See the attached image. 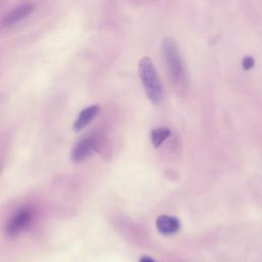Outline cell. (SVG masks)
<instances>
[{
	"instance_id": "obj_1",
	"label": "cell",
	"mask_w": 262,
	"mask_h": 262,
	"mask_svg": "<svg viewBox=\"0 0 262 262\" xmlns=\"http://www.w3.org/2000/svg\"><path fill=\"white\" fill-rule=\"evenodd\" d=\"M162 54L168 73L174 85L183 88L187 84V72L180 51L171 38H165L162 42Z\"/></svg>"
},
{
	"instance_id": "obj_2",
	"label": "cell",
	"mask_w": 262,
	"mask_h": 262,
	"mask_svg": "<svg viewBox=\"0 0 262 262\" xmlns=\"http://www.w3.org/2000/svg\"><path fill=\"white\" fill-rule=\"evenodd\" d=\"M138 74L148 99L155 104L160 103L163 98V87L154 62L149 57L145 56L140 59Z\"/></svg>"
},
{
	"instance_id": "obj_3",
	"label": "cell",
	"mask_w": 262,
	"mask_h": 262,
	"mask_svg": "<svg viewBox=\"0 0 262 262\" xmlns=\"http://www.w3.org/2000/svg\"><path fill=\"white\" fill-rule=\"evenodd\" d=\"M34 212L30 208L19 209L7 222L5 232L9 236H14L25 230L32 222Z\"/></svg>"
},
{
	"instance_id": "obj_4",
	"label": "cell",
	"mask_w": 262,
	"mask_h": 262,
	"mask_svg": "<svg viewBox=\"0 0 262 262\" xmlns=\"http://www.w3.org/2000/svg\"><path fill=\"white\" fill-rule=\"evenodd\" d=\"M96 145H97V137L94 134H90L88 136L83 137L74 146L71 155L72 160L76 163L82 162L95 149Z\"/></svg>"
},
{
	"instance_id": "obj_5",
	"label": "cell",
	"mask_w": 262,
	"mask_h": 262,
	"mask_svg": "<svg viewBox=\"0 0 262 262\" xmlns=\"http://www.w3.org/2000/svg\"><path fill=\"white\" fill-rule=\"evenodd\" d=\"M35 8H36L35 4H32V3L24 4V5H20V6L16 7L15 9L11 10L3 18L2 26L9 27V26H12V25H15V24L19 23L20 20H23V19L27 18L29 15H31L34 12Z\"/></svg>"
},
{
	"instance_id": "obj_6",
	"label": "cell",
	"mask_w": 262,
	"mask_h": 262,
	"mask_svg": "<svg viewBox=\"0 0 262 262\" xmlns=\"http://www.w3.org/2000/svg\"><path fill=\"white\" fill-rule=\"evenodd\" d=\"M156 226L159 232L164 235H171L176 233L180 227L181 223L178 218L170 215H160L156 220Z\"/></svg>"
},
{
	"instance_id": "obj_7",
	"label": "cell",
	"mask_w": 262,
	"mask_h": 262,
	"mask_svg": "<svg viewBox=\"0 0 262 262\" xmlns=\"http://www.w3.org/2000/svg\"><path fill=\"white\" fill-rule=\"evenodd\" d=\"M99 113V105L98 104H92L80 112L77 119L74 122L73 129L76 132H79L83 130Z\"/></svg>"
},
{
	"instance_id": "obj_8",
	"label": "cell",
	"mask_w": 262,
	"mask_h": 262,
	"mask_svg": "<svg viewBox=\"0 0 262 262\" xmlns=\"http://www.w3.org/2000/svg\"><path fill=\"white\" fill-rule=\"evenodd\" d=\"M171 135V130L167 127H158L151 130L150 132V139L152 145L158 148L162 145V143L168 139Z\"/></svg>"
},
{
	"instance_id": "obj_9",
	"label": "cell",
	"mask_w": 262,
	"mask_h": 262,
	"mask_svg": "<svg viewBox=\"0 0 262 262\" xmlns=\"http://www.w3.org/2000/svg\"><path fill=\"white\" fill-rule=\"evenodd\" d=\"M254 67V59L251 56H246L243 59V68L245 70H250Z\"/></svg>"
},
{
	"instance_id": "obj_10",
	"label": "cell",
	"mask_w": 262,
	"mask_h": 262,
	"mask_svg": "<svg viewBox=\"0 0 262 262\" xmlns=\"http://www.w3.org/2000/svg\"><path fill=\"white\" fill-rule=\"evenodd\" d=\"M139 262H156L152 258H150L149 256H142L139 259Z\"/></svg>"
}]
</instances>
